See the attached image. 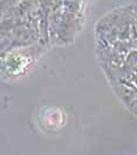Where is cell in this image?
<instances>
[{"mask_svg":"<svg viewBox=\"0 0 137 155\" xmlns=\"http://www.w3.org/2000/svg\"><path fill=\"white\" fill-rule=\"evenodd\" d=\"M45 52L39 45H34L1 53L2 80H12L24 75Z\"/></svg>","mask_w":137,"mask_h":155,"instance_id":"277c9868","label":"cell"},{"mask_svg":"<svg viewBox=\"0 0 137 155\" xmlns=\"http://www.w3.org/2000/svg\"><path fill=\"white\" fill-rule=\"evenodd\" d=\"M86 0H62V18L54 46L70 45L84 25Z\"/></svg>","mask_w":137,"mask_h":155,"instance_id":"3957f363","label":"cell"},{"mask_svg":"<svg viewBox=\"0 0 137 155\" xmlns=\"http://www.w3.org/2000/svg\"><path fill=\"white\" fill-rule=\"evenodd\" d=\"M34 45L52 47L42 0H1V53Z\"/></svg>","mask_w":137,"mask_h":155,"instance_id":"7a4b0ae2","label":"cell"},{"mask_svg":"<svg viewBox=\"0 0 137 155\" xmlns=\"http://www.w3.org/2000/svg\"><path fill=\"white\" fill-rule=\"evenodd\" d=\"M96 57L123 105L137 116V4L108 12L95 26Z\"/></svg>","mask_w":137,"mask_h":155,"instance_id":"6da1fadb","label":"cell"}]
</instances>
